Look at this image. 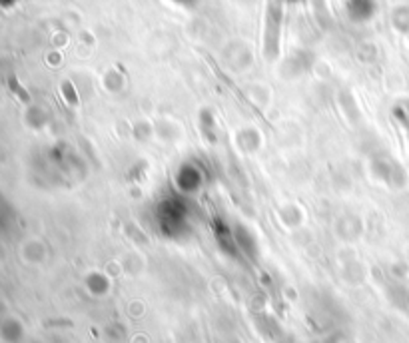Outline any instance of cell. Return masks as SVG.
<instances>
[{
  "label": "cell",
  "mask_w": 409,
  "mask_h": 343,
  "mask_svg": "<svg viewBox=\"0 0 409 343\" xmlns=\"http://www.w3.org/2000/svg\"><path fill=\"white\" fill-rule=\"evenodd\" d=\"M10 88H12V90H14V92L18 94V96H20V98H24V100H28V96H26V94H24V90H22V88H20V86H18V82H16V78H14V76H10Z\"/></svg>",
  "instance_id": "obj_1"
}]
</instances>
